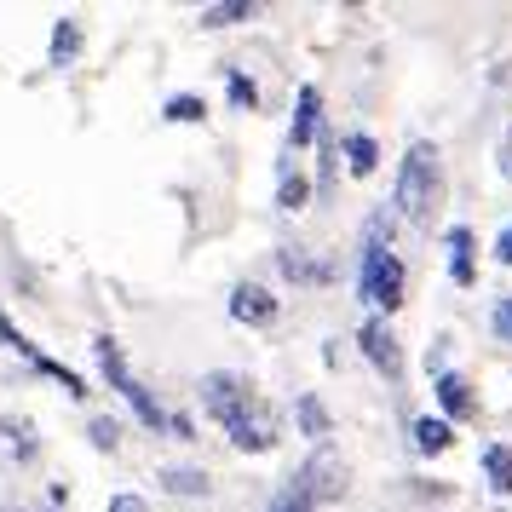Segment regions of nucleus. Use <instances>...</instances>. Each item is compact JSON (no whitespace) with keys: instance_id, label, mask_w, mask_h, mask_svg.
I'll return each instance as SVG.
<instances>
[{"instance_id":"1","label":"nucleus","mask_w":512,"mask_h":512,"mask_svg":"<svg viewBox=\"0 0 512 512\" xmlns=\"http://www.w3.org/2000/svg\"><path fill=\"white\" fill-rule=\"evenodd\" d=\"M392 202H397V213L415 219V225L432 219V202H438V144H426V139L409 144V156H403V167H397Z\"/></svg>"},{"instance_id":"2","label":"nucleus","mask_w":512,"mask_h":512,"mask_svg":"<svg viewBox=\"0 0 512 512\" xmlns=\"http://www.w3.org/2000/svg\"><path fill=\"white\" fill-rule=\"evenodd\" d=\"M288 495L305 501L311 512L323 507V501H340V495H346V461H340V449L317 443V449L305 455V466L294 472V489H288Z\"/></svg>"},{"instance_id":"3","label":"nucleus","mask_w":512,"mask_h":512,"mask_svg":"<svg viewBox=\"0 0 512 512\" xmlns=\"http://www.w3.org/2000/svg\"><path fill=\"white\" fill-rule=\"evenodd\" d=\"M93 357H98V369H104V380H110V386H116V392L127 397V403H133V415H139L144 426H156V432H162V426H167L162 403H156V397H150V392L139 386V374L127 369V357H121V340L98 334V340H93Z\"/></svg>"},{"instance_id":"4","label":"nucleus","mask_w":512,"mask_h":512,"mask_svg":"<svg viewBox=\"0 0 512 512\" xmlns=\"http://www.w3.org/2000/svg\"><path fill=\"white\" fill-rule=\"evenodd\" d=\"M403 282H409L403 259H397V254H374V259H363L357 294H363V300H369L374 311H386V317H392L397 305H403Z\"/></svg>"},{"instance_id":"5","label":"nucleus","mask_w":512,"mask_h":512,"mask_svg":"<svg viewBox=\"0 0 512 512\" xmlns=\"http://www.w3.org/2000/svg\"><path fill=\"white\" fill-rule=\"evenodd\" d=\"M254 386L242 380L236 369H213V374H202V409H208L219 426H231V420H242V409L254 403Z\"/></svg>"},{"instance_id":"6","label":"nucleus","mask_w":512,"mask_h":512,"mask_svg":"<svg viewBox=\"0 0 512 512\" xmlns=\"http://www.w3.org/2000/svg\"><path fill=\"white\" fill-rule=\"evenodd\" d=\"M225 432H231V449H242V455H271V449L282 443L277 415H271V403H265V397H254V403L242 409V420H231Z\"/></svg>"},{"instance_id":"7","label":"nucleus","mask_w":512,"mask_h":512,"mask_svg":"<svg viewBox=\"0 0 512 512\" xmlns=\"http://www.w3.org/2000/svg\"><path fill=\"white\" fill-rule=\"evenodd\" d=\"M357 346H363V357H369L386 380H403V346H397V334H392L386 317H369V323L357 328Z\"/></svg>"},{"instance_id":"8","label":"nucleus","mask_w":512,"mask_h":512,"mask_svg":"<svg viewBox=\"0 0 512 512\" xmlns=\"http://www.w3.org/2000/svg\"><path fill=\"white\" fill-rule=\"evenodd\" d=\"M432 392H438L443 420H472V415H478V397H472V386H466V374L438 369V380H432Z\"/></svg>"},{"instance_id":"9","label":"nucleus","mask_w":512,"mask_h":512,"mask_svg":"<svg viewBox=\"0 0 512 512\" xmlns=\"http://www.w3.org/2000/svg\"><path fill=\"white\" fill-rule=\"evenodd\" d=\"M231 317L236 323H254V328H271L277 323V294H265L259 282H242V288H231Z\"/></svg>"},{"instance_id":"10","label":"nucleus","mask_w":512,"mask_h":512,"mask_svg":"<svg viewBox=\"0 0 512 512\" xmlns=\"http://www.w3.org/2000/svg\"><path fill=\"white\" fill-rule=\"evenodd\" d=\"M317 116H323V93L305 81L300 98H294V121H288V156H294V150H305V144L317 139Z\"/></svg>"},{"instance_id":"11","label":"nucleus","mask_w":512,"mask_h":512,"mask_svg":"<svg viewBox=\"0 0 512 512\" xmlns=\"http://www.w3.org/2000/svg\"><path fill=\"white\" fill-rule=\"evenodd\" d=\"M443 242H449V282H455V288H472V282H478L472 231H466V225H449V236H443Z\"/></svg>"},{"instance_id":"12","label":"nucleus","mask_w":512,"mask_h":512,"mask_svg":"<svg viewBox=\"0 0 512 512\" xmlns=\"http://www.w3.org/2000/svg\"><path fill=\"white\" fill-rule=\"evenodd\" d=\"M294 426H300L311 443H323L328 432H334V420H328V409H323V397H317V392H300V397H294Z\"/></svg>"},{"instance_id":"13","label":"nucleus","mask_w":512,"mask_h":512,"mask_svg":"<svg viewBox=\"0 0 512 512\" xmlns=\"http://www.w3.org/2000/svg\"><path fill=\"white\" fill-rule=\"evenodd\" d=\"M409 432H415V449H420V455H443V449L455 443V420H443V415H420L415 426H409Z\"/></svg>"},{"instance_id":"14","label":"nucleus","mask_w":512,"mask_h":512,"mask_svg":"<svg viewBox=\"0 0 512 512\" xmlns=\"http://www.w3.org/2000/svg\"><path fill=\"white\" fill-rule=\"evenodd\" d=\"M340 150H346V167L357 173V179H369L374 167H380V144H374L369 133H346V139H340Z\"/></svg>"},{"instance_id":"15","label":"nucleus","mask_w":512,"mask_h":512,"mask_svg":"<svg viewBox=\"0 0 512 512\" xmlns=\"http://www.w3.org/2000/svg\"><path fill=\"white\" fill-rule=\"evenodd\" d=\"M156 478H162L167 495H208V472L202 466H162Z\"/></svg>"},{"instance_id":"16","label":"nucleus","mask_w":512,"mask_h":512,"mask_svg":"<svg viewBox=\"0 0 512 512\" xmlns=\"http://www.w3.org/2000/svg\"><path fill=\"white\" fill-rule=\"evenodd\" d=\"M484 478L495 495H512V449L507 443H489L484 449Z\"/></svg>"},{"instance_id":"17","label":"nucleus","mask_w":512,"mask_h":512,"mask_svg":"<svg viewBox=\"0 0 512 512\" xmlns=\"http://www.w3.org/2000/svg\"><path fill=\"white\" fill-rule=\"evenodd\" d=\"M311 202V179H305L300 167H282V185H277V208L282 213H300Z\"/></svg>"},{"instance_id":"18","label":"nucleus","mask_w":512,"mask_h":512,"mask_svg":"<svg viewBox=\"0 0 512 512\" xmlns=\"http://www.w3.org/2000/svg\"><path fill=\"white\" fill-rule=\"evenodd\" d=\"M242 18H254V0H219V6H202L196 24L202 29H231V24H242Z\"/></svg>"},{"instance_id":"19","label":"nucleus","mask_w":512,"mask_h":512,"mask_svg":"<svg viewBox=\"0 0 512 512\" xmlns=\"http://www.w3.org/2000/svg\"><path fill=\"white\" fill-rule=\"evenodd\" d=\"M75 58H81V24L75 18H58V29H52V64L64 70Z\"/></svg>"},{"instance_id":"20","label":"nucleus","mask_w":512,"mask_h":512,"mask_svg":"<svg viewBox=\"0 0 512 512\" xmlns=\"http://www.w3.org/2000/svg\"><path fill=\"white\" fill-rule=\"evenodd\" d=\"M277 265H282V277H288V282H328V265H311L300 248H282Z\"/></svg>"},{"instance_id":"21","label":"nucleus","mask_w":512,"mask_h":512,"mask_svg":"<svg viewBox=\"0 0 512 512\" xmlns=\"http://www.w3.org/2000/svg\"><path fill=\"white\" fill-rule=\"evenodd\" d=\"M374 254H392V213L386 208L369 213V225H363V259H374Z\"/></svg>"},{"instance_id":"22","label":"nucleus","mask_w":512,"mask_h":512,"mask_svg":"<svg viewBox=\"0 0 512 512\" xmlns=\"http://www.w3.org/2000/svg\"><path fill=\"white\" fill-rule=\"evenodd\" d=\"M162 116H167V121H179V127H190V121L208 116V98H196V93H173V98L162 104Z\"/></svg>"},{"instance_id":"23","label":"nucleus","mask_w":512,"mask_h":512,"mask_svg":"<svg viewBox=\"0 0 512 512\" xmlns=\"http://www.w3.org/2000/svg\"><path fill=\"white\" fill-rule=\"evenodd\" d=\"M0 438H6V449H18L24 461L35 455V426H29L24 415H6V420H0Z\"/></svg>"},{"instance_id":"24","label":"nucleus","mask_w":512,"mask_h":512,"mask_svg":"<svg viewBox=\"0 0 512 512\" xmlns=\"http://www.w3.org/2000/svg\"><path fill=\"white\" fill-rule=\"evenodd\" d=\"M225 98H231V110H259V87L242 70L225 75Z\"/></svg>"},{"instance_id":"25","label":"nucleus","mask_w":512,"mask_h":512,"mask_svg":"<svg viewBox=\"0 0 512 512\" xmlns=\"http://www.w3.org/2000/svg\"><path fill=\"white\" fill-rule=\"evenodd\" d=\"M0 340H6V346L18 351V357H29V363H35V369H41V363H47V351H35V340H24V334H18V328L6 323V311H0Z\"/></svg>"},{"instance_id":"26","label":"nucleus","mask_w":512,"mask_h":512,"mask_svg":"<svg viewBox=\"0 0 512 512\" xmlns=\"http://www.w3.org/2000/svg\"><path fill=\"white\" fill-rule=\"evenodd\" d=\"M87 438H93V449H116L121 443V420H110V415L87 420Z\"/></svg>"},{"instance_id":"27","label":"nucleus","mask_w":512,"mask_h":512,"mask_svg":"<svg viewBox=\"0 0 512 512\" xmlns=\"http://www.w3.org/2000/svg\"><path fill=\"white\" fill-rule=\"evenodd\" d=\"M489 323H495V340H507V346H512V294L495 300V317H489Z\"/></svg>"},{"instance_id":"28","label":"nucleus","mask_w":512,"mask_h":512,"mask_svg":"<svg viewBox=\"0 0 512 512\" xmlns=\"http://www.w3.org/2000/svg\"><path fill=\"white\" fill-rule=\"evenodd\" d=\"M110 512H150V501H144V495H133V489H127V495H110Z\"/></svg>"},{"instance_id":"29","label":"nucleus","mask_w":512,"mask_h":512,"mask_svg":"<svg viewBox=\"0 0 512 512\" xmlns=\"http://www.w3.org/2000/svg\"><path fill=\"white\" fill-rule=\"evenodd\" d=\"M495 259L512 265V225H501V236H495Z\"/></svg>"},{"instance_id":"30","label":"nucleus","mask_w":512,"mask_h":512,"mask_svg":"<svg viewBox=\"0 0 512 512\" xmlns=\"http://www.w3.org/2000/svg\"><path fill=\"white\" fill-rule=\"evenodd\" d=\"M167 426H173V438H196V426H190V415H167Z\"/></svg>"},{"instance_id":"31","label":"nucleus","mask_w":512,"mask_h":512,"mask_svg":"<svg viewBox=\"0 0 512 512\" xmlns=\"http://www.w3.org/2000/svg\"><path fill=\"white\" fill-rule=\"evenodd\" d=\"M271 512H311V507H305V501H294V495H282V501H277Z\"/></svg>"}]
</instances>
